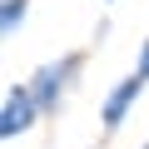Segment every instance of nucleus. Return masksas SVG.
I'll use <instances>...</instances> for the list:
<instances>
[{
	"mask_svg": "<svg viewBox=\"0 0 149 149\" xmlns=\"http://www.w3.org/2000/svg\"><path fill=\"white\" fill-rule=\"evenodd\" d=\"M144 149H149V144H144Z\"/></svg>",
	"mask_w": 149,
	"mask_h": 149,
	"instance_id": "6",
	"label": "nucleus"
},
{
	"mask_svg": "<svg viewBox=\"0 0 149 149\" xmlns=\"http://www.w3.org/2000/svg\"><path fill=\"white\" fill-rule=\"evenodd\" d=\"M134 74H144V80H149V40L139 45V60H134Z\"/></svg>",
	"mask_w": 149,
	"mask_h": 149,
	"instance_id": "5",
	"label": "nucleus"
},
{
	"mask_svg": "<svg viewBox=\"0 0 149 149\" xmlns=\"http://www.w3.org/2000/svg\"><path fill=\"white\" fill-rule=\"evenodd\" d=\"M40 114H45V109H40L35 90H30V85H10V90H5V109H0V134L15 139V134H25Z\"/></svg>",
	"mask_w": 149,
	"mask_h": 149,
	"instance_id": "2",
	"label": "nucleus"
},
{
	"mask_svg": "<svg viewBox=\"0 0 149 149\" xmlns=\"http://www.w3.org/2000/svg\"><path fill=\"white\" fill-rule=\"evenodd\" d=\"M144 85H149L144 74H129V80H119V85L104 95V109H100V119H104V129H109V134L124 124V114H129V104L139 100V90H144Z\"/></svg>",
	"mask_w": 149,
	"mask_h": 149,
	"instance_id": "3",
	"label": "nucleus"
},
{
	"mask_svg": "<svg viewBox=\"0 0 149 149\" xmlns=\"http://www.w3.org/2000/svg\"><path fill=\"white\" fill-rule=\"evenodd\" d=\"M25 15H30V0H5V5H0V30H5V40L25 25Z\"/></svg>",
	"mask_w": 149,
	"mask_h": 149,
	"instance_id": "4",
	"label": "nucleus"
},
{
	"mask_svg": "<svg viewBox=\"0 0 149 149\" xmlns=\"http://www.w3.org/2000/svg\"><path fill=\"white\" fill-rule=\"evenodd\" d=\"M80 65H85V55L74 50V55H65L60 65H40V70H35L30 90H35V100H40V109H45V114H50V109H60V95L70 90L74 74H80Z\"/></svg>",
	"mask_w": 149,
	"mask_h": 149,
	"instance_id": "1",
	"label": "nucleus"
}]
</instances>
